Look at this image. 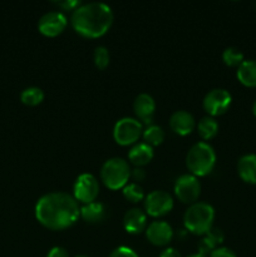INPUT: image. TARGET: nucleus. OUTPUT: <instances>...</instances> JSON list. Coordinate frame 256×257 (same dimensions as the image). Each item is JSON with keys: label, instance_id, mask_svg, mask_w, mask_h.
Here are the masks:
<instances>
[{"label": "nucleus", "instance_id": "1", "mask_svg": "<svg viewBox=\"0 0 256 257\" xmlns=\"http://www.w3.org/2000/svg\"><path fill=\"white\" fill-rule=\"evenodd\" d=\"M35 217L44 227L62 231L77 222L80 217V207L78 201L69 193L50 192L38 200Z\"/></svg>", "mask_w": 256, "mask_h": 257}, {"label": "nucleus", "instance_id": "2", "mask_svg": "<svg viewBox=\"0 0 256 257\" xmlns=\"http://www.w3.org/2000/svg\"><path fill=\"white\" fill-rule=\"evenodd\" d=\"M70 23L75 32L84 38H100L110 29L113 12L109 5L100 2L80 4L70 17Z\"/></svg>", "mask_w": 256, "mask_h": 257}, {"label": "nucleus", "instance_id": "3", "mask_svg": "<svg viewBox=\"0 0 256 257\" xmlns=\"http://www.w3.org/2000/svg\"><path fill=\"white\" fill-rule=\"evenodd\" d=\"M216 165V153L212 146L206 142H197L190 148L186 156V166L191 175L203 177L212 172Z\"/></svg>", "mask_w": 256, "mask_h": 257}, {"label": "nucleus", "instance_id": "4", "mask_svg": "<svg viewBox=\"0 0 256 257\" xmlns=\"http://www.w3.org/2000/svg\"><path fill=\"white\" fill-rule=\"evenodd\" d=\"M215 210L206 202H196L186 210L183 225L193 235H206L213 226Z\"/></svg>", "mask_w": 256, "mask_h": 257}, {"label": "nucleus", "instance_id": "5", "mask_svg": "<svg viewBox=\"0 0 256 257\" xmlns=\"http://www.w3.org/2000/svg\"><path fill=\"white\" fill-rule=\"evenodd\" d=\"M131 177L130 165L120 157H113L105 161L100 168V180L105 187L112 191L120 190L128 183Z\"/></svg>", "mask_w": 256, "mask_h": 257}, {"label": "nucleus", "instance_id": "6", "mask_svg": "<svg viewBox=\"0 0 256 257\" xmlns=\"http://www.w3.org/2000/svg\"><path fill=\"white\" fill-rule=\"evenodd\" d=\"M143 135V125L136 118H120L113 128V138L120 146H130L137 142Z\"/></svg>", "mask_w": 256, "mask_h": 257}, {"label": "nucleus", "instance_id": "7", "mask_svg": "<svg viewBox=\"0 0 256 257\" xmlns=\"http://www.w3.org/2000/svg\"><path fill=\"white\" fill-rule=\"evenodd\" d=\"M99 193V183L92 173H82L73 186V197L83 205L94 202Z\"/></svg>", "mask_w": 256, "mask_h": 257}, {"label": "nucleus", "instance_id": "8", "mask_svg": "<svg viewBox=\"0 0 256 257\" xmlns=\"http://www.w3.org/2000/svg\"><path fill=\"white\" fill-rule=\"evenodd\" d=\"M175 195L181 202L193 205L201 195V183L196 176L191 173L180 176L175 182Z\"/></svg>", "mask_w": 256, "mask_h": 257}, {"label": "nucleus", "instance_id": "9", "mask_svg": "<svg viewBox=\"0 0 256 257\" xmlns=\"http://www.w3.org/2000/svg\"><path fill=\"white\" fill-rule=\"evenodd\" d=\"M231 102H232V97L228 90L223 88H215L205 95L202 105L210 117H217L227 112Z\"/></svg>", "mask_w": 256, "mask_h": 257}, {"label": "nucleus", "instance_id": "10", "mask_svg": "<svg viewBox=\"0 0 256 257\" xmlns=\"http://www.w3.org/2000/svg\"><path fill=\"white\" fill-rule=\"evenodd\" d=\"M145 208L146 212L152 217L166 215L173 208L172 196L162 190L152 191L145 197Z\"/></svg>", "mask_w": 256, "mask_h": 257}, {"label": "nucleus", "instance_id": "11", "mask_svg": "<svg viewBox=\"0 0 256 257\" xmlns=\"http://www.w3.org/2000/svg\"><path fill=\"white\" fill-rule=\"evenodd\" d=\"M68 19L64 13L53 10L48 12L43 15L38 22V30L43 35L49 38H54L57 35L62 34L63 30L67 28Z\"/></svg>", "mask_w": 256, "mask_h": 257}, {"label": "nucleus", "instance_id": "12", "mask_svg": "<svg viewBox=\"0 0 256 257\" xmlns=\"http://www.w3.org/2000/svg\"><path fill=\"white\" fill-rule=\"evenodd\" d=\"M148 241L155 246H166L173 237V230L166 221H153L146 228Z\"/></svg>", "mask_w": 256, "mask_h": 257}, {"label": "nucleus", "instance_id": "13", "mask_svg": "<svg viewBox=\"0 0 256 257\" xmlns=\"http://www.w3.org/2000/svg\"><path fill=\"white\" fill-rule=\"evenodd\" d=\"M170 127L176 135L187 136L195 130L196 120L195 117L187 110H176L171 114Z\"/></svg>", "mask_w": 256, "mask_h": 257}, {"label": "nucleus", "instance_id": "14", "mask_svg": "<svg viewBox=\"0 0 256 257\" xmlns=\"http://www.w3.org/2000/svg\"><path fill=\"white\" fill-rule=\"evenodd\" d=\"M133 109L136 115L146 124H150L152 122L153 114L156 110V102L150 94L147 93H141L136 97L133 102Z\"/></svg>", "mask_w": 256, "mask_h": 257}, {"label": "nucleus", "instance_id": "15", "mask_svg": "<svg viewBox=\"0 0 256 257\" xmlns=\"http://www.w3.org/2000/svg\"><path fill=\"white\" fill-rule=\"evenodd\" d=\"M123 226L128 233L137 235L147 228V216L141 208H131L124 213Z\"/></svg>", "mask_w": 256, "mask_h": 257}, {"label": "nucleus", "instance_id": "16", "mask_svg": "<svg viewBox=\"0 0 256 257\" xmlns=\"http://www.w3.org/2000/svg\"><path fill=\"white\" fill-rule=\"evenodd\" d=\"M237 172L243 182L256 185V155L248 153L240 157L237 162Z\"/></svg>", "mask_w": 256, "mask_h": 257}, {"label": "nucleus", "instance_id": "17", "mask_svg": "<svg viewBox=\"0 0 256 257\" xmlns=\"http://www.w3.org/2000/svg\"><path fill=\"white\" fill-rule=\"evenodd\" d=\"M153 158V147L148 146L147 143H137L133 146L128 152V160L136 167H142L152 161Z\"/></svg>", "mask_w": 256, "mask_h": 257}, {"label": "nucleus", "instance_id": "18", "mask_svg": "<svg viewBox=\"0 0 256 257\" xmlns=\"http://www.w3.org/2000/svg\"><path fill=\"white\" fill-rule=\"evenodd\" d=\"M236 77L246 87H256V60H243L237 67Z\"/></svg>", "mask_w": 256, "mask_h": 257}, {"label": "nucleus", "instance_id": "19", "mask_svg": "<svg viewBox=\"0 0 256 257\" xmlns=\"http://www.w3.org/2000/svg\"><path fill=\"white\" fill-rule=\"evenodd\" d=\"M80 217L88 223H98L105 217V207L100 202H90L80 207Z\"/></svg>", "mask_w": 256, "mask_h": 257}, {"label": "nucleus", "instance_id": "20", "mask_svg": "<svg viewBox=\"0 0 256 257\" xmlns=\"http://www.w3.org/2000/svg\"><path fill=\"white\" fill-rule=\"evenodd\" d=\"M197 131L198 135L202 140L208 141L211 138L215 137L218 132V123L217 120L213 117L210 115H206V117L201 118V120L197 124Z\"/></svg>", "mask_w": 256, "mask_h": 257}, {"label": "nucleus", "instance_id": "21", "mask_svg": "<svg viewBox=\"0 0 256 257\" xmlns=\"http://www.w3.org/2000/svg\"><path fill=\"white\" fill-rule=\"evenodd\" d=\"M143 140L145 143H147L151 147H155V146H160L161 143L165 141V131L160 125L151 124L143 131Z\"/></svg>", "mask_w": 256, "mask_h": 257}, {"label": "nucleus", "instance_id": "22", "mask_svg": "<svg viewBox=\"0 0 256 257\" xmlns=\"http://www.w3.org/2000/svg\"><path fill=\"white\" fill-rule=\"evenodd\" d=\"M20 99L25 105L29 107H35V105L40 104L44 99V92L40 89L39 87H29L25 88L22 93H20Z\"/></svg>", "mask_w": 256, "mask_h": 257}, {"label": "nucleus", "instance_id": "23", "mask_svg": "<svg viewBox=\"0 0 256 257\" xmlns=\"http://www.w3.org/2000/svg\"><path fill=\"white\" fill-rule=\"evenodd\" d=\"M123 196L127 201L132 203H137L140 201L145 200V192H143V188L141 187L138 183L132 182V183H127L124 187L122 188Z\"/></svg>", "mask_w": 256, "mask_h": 257}, {"label": "nucleus", "instance_id": "24", "mask_svg": "<svg viewBox=\"0 0 256 257\" xmlns=\"http://www.w3.org/2000/svg\"><path fill=\"white\" fill-rule=\"evenodd\" d=\"M222 60L228 67H238L243 62V53L236 47H227L222 52Z\"/></svg>", "mask_w": 256, "mask_h": 257}, {"label": "nucleus", "instance_id": "25", "mask_svg": "<svg viewBox=\"0 0 256 257\" xmlns=\"http://www.w3.org/2000/svg\"><path fill=\"white\" fill-rule=\"evenodd\" d=\"M93 59H94V64L98 69L104 70L109 64V52L105 47L99 45L94 49V54H93Z\"/></svg>", "mask_w": 256, "mask_h": 257}, {"label": "nucleus", "instance_id": "26", "mask_svg": "<svg viewBox=\"0 0 256 257\" xmlns=\"http://www.w3.org/2000/svg\"><path fill=\"white\" fill-rule=\"evenodd\" d=\"M215 248H217V245H216V243L206 235H205V237L201 238V241L198 242V252L202 253V255H205V256L212 252Z\"/></svg>", "mask_w": 256, "mask_h": 257}, {"label": "nucleus", "instance_id": "27", "mask_svg": "<svg viewBox=\"0 0 256 257\" xmlns=\"http://www.w3.org/2000/svg\"><path fill=\"white\" fill-rule=\"evenodd\" d=\"M108 257H140V256H138L132 248L125 247V246H119V247L114 248Z\"/></svg>", "mask_w": 256, "mask_h": 257}, {"label": "nucleus", "instance_id": "28", "mask_svg": "<svg viewBox=\"0 0 256 257\" xmlns=\"http://www.w3.org/2000/svg\"><path fill=\"white\" fill-rule=\"evenodd\" d=\"M206 236H208V237H210L217 246L220 245V243H222L223 238H225V235H223L222 230L218 227H213V226L210 228V231L206 233Z\"/></svg>", "mask_w": 256, "mask_h": 257}, {"label": "nucleus", "instance_id": "29", "mask_svg": "<svg viewBox=\"0 0 256 257\" xmlns=\"http://www.w3.org/2000/svg\"><path fill=\"white\" fill-rule=\"evenodd\" d=\"M210 257H237L231 248L228 247H217L210 253Z\"/></svg>", "mask_w": 256, "mask_h": 257}, {"label": "nucleus", "instance_id": "30", "mask_svg": "<svg viewBox=\"0 0 256 257\" xmlns=\"http://www.w3.org/2000/svg\"><path fill=\"white\" fill-rule=\"evenodd\" d=\"M57 4L64 10H75L80 5V2L79 0H63V2H58Z\"/></svg>", "mask_w": 256, "mask_h": 257}, {"label": "nucleus", "instance_id": "31", "mask_svg": "<svg viewBox=\"0 0 256 257\" xmlns=\"http://www.w3.org/2000/svg\"><path fill=\"white\" fill-rule=\"evenodd\" d=\"M47 257H69V253H68V251L65 248L60 247V246H55V247H53L48 252Z\"/></svg>", "mask_w": 256, "mask_h": 257}, {"label": "nucleus", "instance_id": "32", "mask_svg": "<svg viewBox=\"0 0 256 257\" xmlns=\"http://www.w3.org/2000/svg\"><path fill=\"white\" fill-rule=\"evenodd\" d=\"M160 257H181V253L178 252L176 248L168 247V248H166V250L162 251V253H161Z\"/></svg>", "mask_w": 256, "mask_h": 257}, {"label": "nucleus", "instance_id": "33", "mask_svg": "<svg viewBox=\"0 0 256 257\" xmlns=\"http://www.w3.org/2000/svg\"><path fill=\"white\" fill-rule=\"evenodd\" d=\"M132 176H133V177H135V180L142 181L143 178L146 177V172H145V170H142V168L137 167V168H136V170H133Z\"/></svg>", "mask_w": 256, "mask_h": 257}, {"label": "nucleus", "instance_id": "34", "mask_svg": "<svg viewBox=\"0 0 256 257\" xmlns=\"http://www.w3.org/2000/svg\"><path fill=\"white\" fill-rule=\"evenodd\" d=\"M188 257H207V256H205V255H202V253H195V255H191V256H188Z\"/></svg>", "mask_w": 256, "mask_h": 257}, {"label": "nucleus", "instance_id": "35", "mask_svg": "<svg viewBox=\"0 0 256 257\" xmlns=\"http://www.w3.org/2000/svg\"><path fill=\"white\" fill-rule=\"evenodd\" d=\"M252 112H253V114H255V117H256V100H255V102H253V105H252Z\"/></svg>", "mask_w": 256, "mask_h": 257}, {"label": "nucleus", "instance_id": "36", "mask_svg": "<svg viewBox=\"0 0 256 257\" xmlns=\"http://www.w3.org/2000/svg\"><path fill=\"white\" fill-rule=\"evenodd\" d=\"M77 257H89V256H85V255H80V256H77Z\"/></svg>", "mask_w": 256, "mask_h": 257}]
</instances>
